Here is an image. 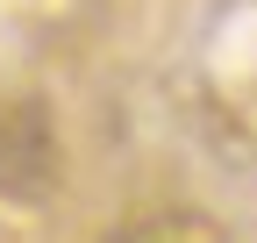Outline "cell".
I'll return each instance as SVG.
<instances>
[{"mask_svg":"<svg viewBox=\"0 0 257 243\" xmlns=\"http://www.w3.org/2000/svg\"><path fill=\"white\" fill-rule=\"evenodd\" d=\"M64 179V143L43 100H8L0 107V200L36 207Z\"/></svg>","mask_w":257,"mask_h":243,"instance_id":"1","label":"cell"}]
</instances>
